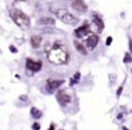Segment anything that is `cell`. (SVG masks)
<instances>
[{"label": "cell", "instance_id": "16", "mask_svg": "<svg viewBox=\"0 0 132 130\" xmlns=\"http://www.w3.org/2000/svg\"><path fill=\"white\" fill-rule=\"evenodd\" d=\"M132 60V59H131V56H130L129 54H126V56H125V57H124V63H129L130 61Z\"/></svg>", "mask_w": 132, "mask_h": 130}, {"label": "cell", "instance_id": "22", "mask_svg": "<svg viewBox=\"0 0 132 130\" xmlns=\"http://www.w3.org/2000/svg\"><path fill=\"white\" fill-rule=\"evenodd\" d=\"M129 49H130V52H132V40L131 39L129 40Z\"/></svg>", "mask_w": 132, "mask_h": 130}, {"label": "cell", "instance_id": "15", "mask_svg": "<svg viewBox=\"0 0 132 130\" xmlns=\"http://www.w3.org/2000/svg\"><path fill=\"white\" fill-rule=\"evenodd\" d=\"M79 79H80V73H79V72H77V73L75 74L74 77L71 79V82H70V85H71V86H72V85H74L75 83H78Z\"/></svg>", "mask_w": 132, "mask_h": 130}, {"label": "cell", "instance_id": "17", "mask_svg": "<svg viewBox=\"0 0 132 130\" xmlns=\"http://www.w3.org/2000/svg\"><path fill=\"white\" fill-rule=\"evenodd\" d=\"M32 128H33V130H39L40 128V125L39 124V123H37V122H35L34 124L33 125V126H32Z\"/></svg>", "mask_w": 132, "mask_h": 130}, {"label": "cell", "instance_id": "8", "mask_svg": "<svg viewBox=\"0 0 132 130\" xmlns=\"http://www.w3.org/2000/svg\"><path fill=\"white\" fill-rule=\"evenodd\" d=\"M98 41H99V39H98V36L95 34L91 33L90 36L88 37V39L86 40V46L89 49H94V48L97 46Z\"/></svg>", "mask_w": 132, "mask_h": 130}, {"label": "cell", "instance_id": "10", "mask_svg": "<svg viewBox=\"0 0 132 130\" xmlns=\"http://www.w3.org/2000/svg\"><path fill=\"white\" fill-rule=\"evenodd\" d=\"M42 39L39 35H33L31 38V45L33 49H39L41 44Z\"/></svg>", "mask_w": 132, "mask_h": 130}, {"label": "cell", "instance_id": "9", "mask_svg": "<svg viewBox=\"0 0 132 130\" xmlns=\"http://www.w3.org/2000/svg\"><path fill=\"white\" fill-rule=\"evenodd\" d=\"M89 32V25H83V26L77 28L75 31V34L77 38H83L84 36H86Z\"/></svg>", "mask_w": 132, "mask_h": 130}, {"label": "cell", "instance_id": "1", "mask_svg": "<svg viewBox=\"0 0 132 130\" xmlns=\"http://www.w3.org/2000/svg\"><path fill=\"white\" fill-rule=\"evenodd\" d=\"M47 57L54 65H63L68 59V53L66 48L60 42H55L46 49Z\"/></svg>", "mask_w": 132, "mask_h": 130}, {"label": "cell", "instance_id": "3", "mask_svg": "<svg viewBox=\"0 0 132 130\" xmlns=\"http://www.w3.org/2000/svg\"><path fill=\"white\" fill-rule=\"evenodd\" d=\"M56 15L61 22H63L66 24L73 25L75 26L78 23V19L75 17L73 15H71L68 11L65 9H60L56 12Z\"/></svg>", "mask_w": 132, "mask_h": 130}, {"label": "cell", "instance_id": "5", "mask_svg": "<svg viewBox=\"0 0 132 130\" xmlns=\"http://www.w3.org/2000/svg\"><path fill=\"white\" fill-rule=\"evenodd\" d=\"M26 67L28 70H31L33 72H39L42 67V62L40 60L33 61L31 59H26Z\"/></svg>", "mask_w": 132, "mask_h": 130}, {"label": "cell", "instance_id": "11", "mask_svg": "<svg viewBox=\"0 0 132 130\" xmlns=\"http://www.w3.org/2000/svg\"><path fill=\"white\" fill-rule=\"evenodd\" d=\"M93 21H94V23H95L96 26L98 27V31H99L100 32L104 29V22H102V20H101L99 16H97V15H94Z\"/></svg>", "mask_w": 132, "mask_h": 130}, {"label": "cell", "instance_id": "23", "mask_svg": "<svg viewBox=\"0 0 132 130\" xmlns=\"http://www.w3.org/2000/svg\"><path fill=\"white\" fill-rule=\"evenodd\" d=\"M50 129H54V126H53V125H51V126H50Z\"/></svg>", "mask_w": 132, "mask_h": 130}, {"label": "cell", "instance_id": "18", "mask_svg": "<svg viewBox=\"0 0 132 130\" xmlns=\"http://www.w3.org/2000/svg\"><path fill=\"white\" fill-rule=\"evenodd\" d=\"M9 50L11 51L12 53H17V52H18V49H16V48L14 47V46H12V45L9 47Z\"/></svg>", "mask_w": 132, "mask_h": 130}, {"label": "cell", "instance_id": "14", "mask_svg": "<svg viewBox=\"0 0 132 130\" xmlns=\"http://www.w3.org/2000/svg\"><path fill=\"white\" fill-rule=\"evenodd\" d=\"M31 115L34 119H39L42 117V112L37 108L33 107L31 109Z\"/></svg>", "mask_w": 132, "mask_h": 130}, {"label": "cell", "instance_id": "19", "mask_svg": "<svg viewBox=\"0 0 132 130\" xmlns=\"http://www.w3.org/2000/svg\"><path fill=\"white\" fill-rule=\"evenodd\" d=\"M111 42H112V38H111V36H109V37L107 38V40H106V45L110 46L111 44Z\"/></svg>", "mask_w": 132, "mask_h": 130}, {"label": "cell", "instance_id": "6", "mask_svg": "<svg viewBox=\"0 0 132 130\" xmlns=\"http://www.w3.org/2000/svg\"><path fill=\"white\" fill-rule=\"evenodd\" d=\"M57 100L60 102V105L66 106L67 104H68L71 100V97L67 94V92L63 90H60L57 92Z\"/></svg>", "mask_w": 132, "mask_h": 130}, {"label": "cell", "instance_id": "2", "mask_svg": "<svg viewBox=\"0 0 132 130\" xmlns=\"http://www.w3.org/2000/svg\"><path fill=\"white\" fill-rule=\"evenodd\" d=\"M10 16L13 23H16L22 30H28L31 27V20L30 17L25 15L23 11L16 8H13L10 10Z\"/></svg>", "mask_w": 132, "mask_h": 130}, {"label": "cell", "instance_id": "7", "mask_svg": "<svg viewBox=\"0 0 132 130\" xmlns=\"http://www.w3.org/2000/svg\"><path fill=\"white\" fill-rule=\"evenodd\" d=\"M71 1H72V7L75 10L82 13L87 11V6L84 2V0H71Z\"/></svg>", "mask_w": 132, "mask_h": 130}, {"label": "cell", "instance_id": "4", "mask_svg": "<svg viewBox=\"0 0 132 130\" xmlns=\"http://www.w3.org/2000/svg\"><path fill=\"white\" fill-rule=\"evenodd\" d=\"M64 80H53L48 79L46 83V90L50 93H52L55 90H57L62 83H64Z\"/></svg>", "mask_w": 132, "mask_h": 130}, {"label": "cell", "instance_id": "13", "mask_svg": "<svg viewBox=\"0 0 132 130\" xmlns=\"http://www.w3.org/2000/svg\"><path fill=\"white\" fill-rule=\"evenodd\" d=\"M39 23L41 25H54L55 20H53L50 17H42L39 20Z\"/></svg>", "mask_w": 132, "mask_h": 130}, {"label": "cell", "instance_id": "20", "mask_svg": "<svg viewBox=\"0 0 132 130\" xmlns=\"http://www.w3.org/2000/svg\"><path fill=\"white\" fill-rule=\"evenodd\" d=\"M19 99L21 100H23V102H26V100H28V96H27V95H21V96L19 97Z\"/></svg>", "mask_w": 132, "mask_h": 130}, {"label": "cell", "instance_id": "12", "mask_svg": "<svg viewBox=\"0 0 132 130\" xmlns=\"http://www.w3.org/2000/svg\"><path fill=\"white\" fill-rule=\"evenodd\" d=\"M74 46H75V48H76V49H77V52H79L81 55H84V56H85V55L87 54L86 49L82 45V44L80 43V42L75 40V41H74Z\"/></svg>", "mask_w": 132, "mask_h": 130}, {"label": "cell", "instance_id": "21", "mask_svg": "<svg viewBox=\"0 0 132 130\" xmlns=\"http://www.w3.org/2000/svg\"><path fill=\"white\" fill-rule=\"evenodd\" d=\"M121 92H122V87H120L118 89V92H117V97H119L121 94Z\"/></svg>", "mask_w": 132, "mask_h": 130}]
</instances>
